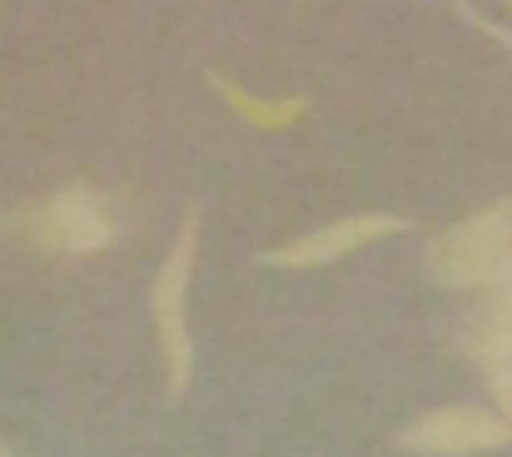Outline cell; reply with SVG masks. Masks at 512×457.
I'll return each instance as SVG.
<instances>
[{
    "mask_svg": "<svg viewBox=\"0 0 512 457\" xmlns=\"http://www.w3.org/2000/svg\"><path fill=\"white\" fill-rule=\"evenodd\" d=\"M512 269V199H498L428 244V274L448 289H488Z\"/></svg>",
    "mask_w": 512,
    "mask_h": 457,
    "instance_id": "obj_1",
    "label": "cell"
},
{
    "mask_svg": "<svg viewBox=\"0 0 512 457\" xmlns=\"http://www.w3.org/2000/svg\"><path fill=\"white\" fill-rule=\"evenodd\" d=\"M10 234H20L25 244L45 249V254H100L115 244L120 219L110 209L105 194L95 189H60L50 199H35L25 209H15L5 219Z\"/></svg>",
    "mask_w": 512,
    "mask_h": 457,
    "instance_id": "obj_2",
    "label": "cell"
},
{
    "mask_svg": "<svg viewBox=\"0 0 512 457\" xmlns=\"http://www.w3.org/2000/svg\"><path fill=\"white\" fill-rule=\"evenodd\" d=\"M194 244H199V214L189 209L179 234H174L170 254H165V264H160V274H155V338H160L170 398L189 393V373H194V348H189V323H184V294H189V274H194Z\"/></svg>",
    "mask_w": 512,
    "mask_h": 457,
    "instance_id": "obj_3",
    "label": "cell"
},
{
    "mask_svg": "<svg viewBox=\"0 0 512 457\" xmlns=\"http://www.w3.org/2000/svg\"><path fill=\"white\" fill-rule=\"evenodd\" d=\"M512 443V423L503 413H483V408H438L428 418H418L413 428L398 433V448L423 457H468V453H493Z\"/></svg>",
    "mask_w": 512,
    "mask_h": 457,
    "instance_id": "obj_4",
    "label": "cell"
},
{
    "mask_svg": "<svg viewBox=\"0 0 512 457\" xmlns=\"http://www.w3.org/2000/svg\"><path fill=\"white\" fill-rule=\"evenodd\" d=\"M403 229H408V219H398V214H353V219H339L319 234H304L284 249H269L264 264H274V269H319V264H334L343 254H353L358 244H373V239L403 234Z\"/></svg>",
    "mask_w": 512,
    "mask_h": 457,
    "instance_id": "obj_5",
    "label": "cell"
},
{
    "mask_svg": "<svg viewBox=\"0 0 512 457\" xmlns=\"http://www.w3.org/2000/svg\"><path fill=\"white\" fill-rule=\"evenodd\" d=\"M463 348L488 368V363H512V269L483 289V308L463 328Z\"/></svg>",
    "mask_w": 512,
    "mask_h": 457,
    "instance_id": "obj_6",
    "label": "cell"
},
{
    "mask_svg": "<svg viewBox=\"0 0 512 457\" xmlns=\"http://www.w3.org/2000/svg\"><path fill=\"white\" fill-rule=\"evenodd\" d=\"M209 85L219 90V100L244 120V125H254V130H289V125H299L304 115H309V95H289V100H264V95H249V90H239L229 75H219V70H209Z\"/></svg>",
    "mask_w": 512,
    "mask_h": 457,
    "instance_id": "obj_7",
    "label": "cell"
},
{
    "mask_svg": "<svg viewBox=\"0 0 512 457\" xmlns=\"http://www.w3.org/2000/svg\"><path fill=\"white\" fill-rule=\"evenodd\" d=\"M483 373H488V383H493V398H498L503 418L512 423V363H488Z\"/></svg>",
    "mask_w": 512,
    "mask_h": 457,
    "instance_id": "obj_8",
    "label": "cell"
},
{
    "mask_svg": "<svg viewBox=\"0 0 512 457\" xmlns=\"http://www.w3.org/2000/svg\"><path fill=\"white\" fill-rule=\"evenodd\" d=\"M453 5H458V15H463V20H473V25H478L483 35H493V40H503V45H508V50H512V30H503V25H493V20H483L473 0H453Z\"/></svg>",
    "mask_w": 512,
    "mask_h": 457,
    "instance_id": "obj_9",
    "label": "cell"
},
{
    "mask_svg": "<svg viewBox=\"0 0 512 457\" xmlns=\"http://www.w3.org/2000/svg\"><path fill=\"white\" fill-rule=\"evenodd\" d=\"M0 457H15V453H10V448H5V443H0Z\"/></svg>",
    "mask_w": 512,
    "mask_h": 457,
    "instance_id": "obj_10",
    "label": "cell"
},
{
    "mask_svg": "<svg viewBox=\"0 0 512 457\" xmlns=\"http://www.w3.org/2000/svg\"><path fill=\"white\" fill-rule=\"evenodd\" d=\"M503 5H512V0H503Z\"/></svg>",
    "mask_w": 512,
    "mask_h": 457,
    "instance_id": "obj_11",
    "label": "cell"
}]
</instances>
